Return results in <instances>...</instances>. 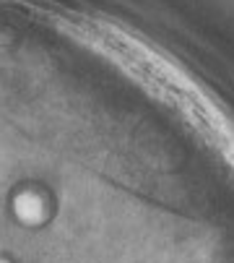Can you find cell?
Segmentation results:
<instances>
[{"mask_svg":"<svg viewBox=\"0 0 234 263\" xmlns=\"http://www.w3.org/2000/svg\"><path fill=\"white\" fill-rule=\"evenodd\" d=\"M13 211H16V216L21 221L39 224V221L45 219V214H47V206H45V201H42V196H39V193L24 191V193H18L13 198Z\"/></svg>","mask_w":234,"mask_h":263,"instance_id":"cell-1","label":"cell"},{"mask_svg":"<svg viewBox=\"0 0 234 263\" xmlns=\"http://www.w3.org/2000/svg\"><path fill=\"white\" fill-rule=\"evenodd\" d=\"M0 263H8V260H6V258H0Z\"/></svg>","mask_w":234,"mask_h":263,"instance_id":"cell-2","label":"cell"}]
</instances>
